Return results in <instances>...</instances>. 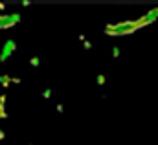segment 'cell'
<instances>
[{
	"instance_id": "6da1fadb",
	"label": "cell",
	"mask_w": 158,
	"mask_h": 145,
	"mask_svg": "<svg viewBox=\"0 0 158 145\" xmlns=\"http://www.w3.org/2000/svg\"><path fill=\"white\" fill-rule=\"evenodd\" d=\"M98 83H99V85H103V83H105V77H103V75H99V77H98Z\"/></svg>"
}]
</instances>
